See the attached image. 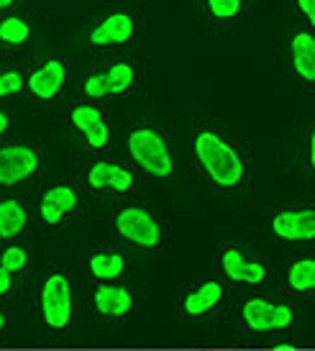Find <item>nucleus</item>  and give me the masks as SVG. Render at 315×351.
Instances as JSON below:
<instances>
[{
  "instance_id": "1",
  "label": "nucleus",
  "mask_w": 315,
  "mask_h": 351,
  "mask_svg": "<svg viewBox=\"0 0 315 351\" xmlns=\"http://www.w3.org/2000/svg\"><path fill=\"white\" fill-rule=\"evenodd\" d=\"M192 154L195 167L207 187L218 195H241L249 185V154L244 138L223 121H197L192 128Z\"/></svg>"
},
{
  "instance_id": "2",
  "label": "nucleus",
  "mask_w": 315,
  "mask_h": 351,
  "mask_svg": "<svg viewBox=\"0 0 315 351\" xmlns=\"http://www.w3.org/2000/svg\"><path fill=\"white\" fill-rule=\"evenodd\" d=\"M147 88V75L136 57L128 51L113 57H98L77 80L79 100L103 103L110 98H138Z\"/></svg>"
},
{
  "instance_id": "3",
  "label": "nucleus",
  "mask_w": 315,
  "mask_h": 351,
  "mask_svg": "<svg viewBox=\"0 0 315 351\" xmlns=\"http://www.w3.org/2000/svg\"><path fill=\"white\" fill-rule=\"evenodd\" d=\"M123 152L128 156V165L136 169V175L159 182L175 175V149L169 134L159 123L151 121L134 123L123 136Z\"/></svg>"
},
{
  "instance_id": "4",
  "label": "nucleus",
  "mask_w": 315,
  "mask_h": 351,
  "mask_svg": "<svg viewBox=\"0 0 315 351\" xmlns=\"http://www.w3.org/2000/svg\"><path fill=\"white\" fill-rule=\"evenodd\" d=\"M141 29V16L131 5H113L98 13L85 29V44L95 57H113L131 49Z\"/></svg>"
},
{
  "instance_id": "5",
  "label": "nucleus",
  "mask_w": 315,
  "mask_h": 351,
  "mask_svg": "<svg viewBox=\"0 0 315 351\" xmlns=\"http://www.w3.org/2000/svg\"><path fill=\"white\" fill-rule=\"evenodd\" d=\"M113 228L126 244L141 252H159L167 244V231L149 205L123 203L113 210Z\"/></svg>"
},
{
  "instance_id": "6",
  "label": "nucleus",
  "mask_w": 315,
  "mask_h": 351,
  "mask_svg": "<svg viewBox=\"0 0 315 351\" xmlns=\"http://www.w3.org/2000/svg\"><path fill=\"white\" fill-rule=\"evenodd\" d=\"M44 154L31 138H13L0 144V190H21L41 175Z\"/></svg>"
},
{
  "instance_id": "7",
  "label": "nucleus",
  "mask_w": 315,
  "mask_h": 351,
  "mask_svg": "<svg viewBox=\"0 0 315 351\" xmlns=\"http://www.w3.org/2000/svg\"><path fill=\"white\" fill-rule=\"evenodd\" d=\"M82 182L92 195L100 197H126L138 190V175L131 165H123L110 156H90L82 165Z\"/></svg>"
},
{
  "instance_id": "8",
  "label": "nucleus",
  "mask_w": 315,
  "mask_h": 351,
  "mask_svg": "<svg viewBox=\"0 0 315 351\" xmlns=\"http://www.w3.org/2000/svg\"><path fill=\"white\" fill-rule=\"evenodd\" d=\"M69 85V62L62 54H44L26 64L23 98L34 106H49Z\"/></svg>"
},
{
  "instance_id": "9",
  "label": "nucleus",
  "mask_w": 315,
  "mask_h": 351,
  "mask_svg": "<svg viewBox=\"0 0 315 351\" xmlns=\"http://www.w3.org/2000/svg\"><path fill=\"white\" fill-rule=\"evenodd\" d=\"M39 313L44 326L51 333H62L69 328L72 313H75V290H72V280L62 269H54L44 277L39 293Z\"/></svg>"
},
{
  "instance_id": "10",
  "label": "nucleus",
  "mask_w": 315,
  "mask_h": 351,
  "mask_svg": "<svg viewBox=\"0 0 315 351\" xmlns=\"http://www.w3.org/2000/svg\"><path fill=\"white\" fill-rule=\"evenodd\" d=\"M282 54L300 90L310 95L315 90V31L310 26L295 23L282 36Z\"/></svg>"
},
{
  "instance_id": "11",
  "label": "nucleus",
  "mask_w": 315,
  "mask_h": 351,
  "mask_svg": "<svg viewBox=\"0 0 315 351\" xmlns=\"http://www.w3.org/2000/svg\"><path fill=\"white\" fill-rule=\"evenodd\" d=\"M69 126L82 138L92 154H103L110 147V121L103 103L75 100L69 108Z\"/></svg>"
},
{
  "instance_id": "12",
  "label": "nucleus",
  "mask_w": 315,
  "mask_h": 351,
  "mask_svg": "<svg viewBox=\"0 0 315 351\" xmlns=\"http://www.w3.org/2000/svg\"><path fill=\"white\" fill-rule=\"evenodd\" d=\"M295 318V313L290 305L285 302L269 300V298H249L244 305H241V323L244 328L251 333H272V331H282L287 328Z\"/></svg>"
},
{
  "instance_id": "13",
  "label": "nucleus",
  "mask_w": 315,
  "mask_h": 351,
  "mask_svg": "<svg viewBox=\"0 0 315 351\" xmlns=\"http://www.w3.org/2000/svg\"><path fill=\"white\" fill-rule=\"evenodd\" d=\"M41 223L47 228H62L69 218H75L79 210V190L72 182H51L44 187L36 203Z\"/></svg>"
},
{
  "instance_id": "14",
  "label": "nucleus",
  "mask_w": 315,
  "mask_h": 351,
  "mask_svg": "<svg viewBox=\"0 0 315 351\" xmlns=\"http://www.w3.org/2000/svg\"><path fill=\"white\" fill-rule=\"evenodd\" d=\"M269 228L277 239L282 241H313L315 239V205L313 200H300V203L282 205L272 221Z\"/></svg>"
},
{
  "instance_id": "15",
  "label": "nucleus",
  "mask_w": 315,
  "mask_h": 351,
  "mask_svg": "<svg viewBox=\"0 0 315 351\" xmlns=\"http://www.w3.org/2000/svg\"><path fill=\"white\" fill-rule=\"evenodd\" d=\"M31 41H34V13L29 5L0 16V59L23 57Z\"/></svg>"
},
{
  "instance_id": "16",
  "label": "nucleus",
  "mask_w": 315,
  "mask_h": 351,
  "mask_svg": "<svg viewBox=\"0 0 315 351\" xmlns=\"http://www.w3.org/2000/svg\"><path fill=\"white\" fill-rule=\"evenodd\" d=\"M218 267L226 280L236 285H262L269 277V267L262 259H251L241 246H223L218 252Z\"/></svg>"
},
{
  "instance_id": "17",
  "label": "nucleus",
  "mask_w": 315,
  "mask_h": 351,
  "mask_svg": "<svg viewBox=\"0 0 315 351\" xmlns=\"http://www.w3.org/2000/svg\"><path fill=\"white\" fill-rule=\"evenodd\" d=\"M226 300V287L216 280H205V282H197L192 287H188L182 298H179V311L185 318H192V321H200V318H207L223 305Z\"/></svg>"
},
{
  "instance_id": "18",
  "label": "nucleus",
  "mask_w": 315,
  "mask_h": 351,
  "mask_svg": "<svg viewBox=\"0 0 315 351\" xmlns=\"http://www.w3.org/2000/svg\"><path fill=\"white\" fill-rule=\"evenodd\" d=\"M254 0H195L197 16L213 29H234L249 16Z\"/></svg>"
},
{
  "instance_id": "19",
  "label": "nucleus",
  "mask_w": 315,
  "mask_h": 351,
  "mask_svg": "<svg viewBox=\"0 0 315 351\" xmlns=\"http://www.w3.org/2000/svg\"><path fill=\"white\" fill-rule=\"evenodd\" d=\"M92 305L98 315L103 318H126L131 308H134V298H131V290L123 287V285H98L95 293H92Z\"/></svg>"
},
{
  "instance_id": "20",
  "label": "nucleus",
  "mask_w": 315,
  "mask_h": 351,
  "mask_svg": "<svg viewBox=\"0 0 315 351\" xmlns=\"http://www.w3.org/2000/svg\"><path fill=\"white\" fill-rule=\"evenodd\" d=\"M31 221L29 203L21 197H0V239H16Z\"/></svg>"
},
{
  "instance_id": "21",
  "label": "nucleus",
  "mask_w": 315,
  "mask_h": 351,
  "mask_svg": "<svg viewBox=\"0 0 315 351\" xmlns=\"http://www.w3.org/2000/svg\"><path fill=\"white\" fill-rule=\"evenodd\" d=\"M287 290L297 298H307L315 290V259L313 254H303L287 267L285 274Z\"/></svg>"
},
{
  "instance_id": "22",
  "label": "nucleus",
  "mask_w": 315,
  "mask_h": 351,
  "mask_svg": "<svg viewBox=\"0 0 315 351\" xmlns=\"http://www.w3.org/2000/svg\"><path fill=\"white\" fill-rule=\"evenodd\" d=\"M90 274L103 282H113L126 272V256L121 252H95L90 256Z\"/></svg>"
},
{
  "instance_id": "23",
  "label": "nucleus",
  "mask_w": 315,
  "mask_h": 351,
  "mask_svg": "<svg viewBox=\"0 0 315 351\" xmlns=\"http://www.w3.org/2000/svg\"><path fill=\"white\" fill-rule=\"evenodd\" d=\"M23 80H26V67L18 62H0V100L21 98L23 95Z\"/></svg>"
},
{
  "instance_id": "24",
  "label": "nucleus",
  "mask_w": 315,
  "mask_h": 351,
  "mask_svg": "<svg viewBox=\"0 0 315 351\" xmlns=\"http://www.w3.org/2000/svg\"><path fill=\"white\" fill-rule=\"evenodd\" d=\"M300 175L303 180H313L315 177V126H305L303 134V144H300Z\"/></svg>"
},
{
  "instance_id": "25",
  "label": "nucleus",
  "mask_w": 315,
  "mask_h": 351,
  "mask_svg": "<svg viewBox=\"0 0 315 351\" xmlns=\"http://www.w3.org/2000/svg\"><path fill=\"white\" fill-rule=\"evenodd\" d=\"M26 262H29V254H26L23 246H8V249H3V254H0V267L10 274L21 272L26 267Z\"/></svg>"
},
{
  "instance_id": "26",
  "label": "nucleus",
  "mask_w": 315,
  "mask_h": 351,
  "mask_svg": "<svg viewBox=\"0 0 315 351\" xmlns=\"http://www.w3.org/2000/svg\"><path fill=\"white\" fill-rule=\"evenodd\" d=\"M297 23L315 29V0H295Z\"/></svg>"
},
{
  "instance_id": "27",
  "label": "nucleus",
  "mask_w": 315,
  "mask_h": 351,
  "mask_svg": "<svg viewBox=\"0 0 315 351\" xmlns=\"http://www.w3.org/2000/svg\"><path fill=\"white\" fill-rule=\"evenodd\" d=\"M10 290H13V274L0 267V298L10 295Z\"/></svg>"
},
{
  "instance_id": "28",
  "label": "nucleus",
  "mask_w": 315,
  "mask_h": 351,
  "mask_svg": "<svg viewBox=\"0 0 315 351\" xmlns=\"http://www.w3.org/2000/svg\"><path fill=\"white\" fill-rule=\"evenodd\" d=\"M23 5H29V0H0V16L8 13V10L23 8Z\"/></svg>"
},
{
  "instance_id": "29",
  "label": "nucleus",
  "mask_w": 315,
  "mask_h": 351,
  "mask_svg": "<svg viewBox=\"0 0 315 351\" xmlns=\"http://www.w3.org/2000/svg\"><path fill=\"white\" fill-rule=\"evenodd\" d=\"M8 126H10V118H8V113H5V110H3V108H0V136H3V134H5V131H8Z\"/></svg>"
},
{
  "instance_id": "30",
  "label": "nucleus",
  "mask_w": 315,
  "mask_h": 351,
  "mask_svg": "<svg viewBox=\"0 0 315 351\" xmlns=\"http://www.w3.org/2000/svg\"><path fill=\"white\" fill-rule=\"evenodd\" d=\"M5 328V315H3V311H0V331Z\"/></svg>"
}]
</instances>
